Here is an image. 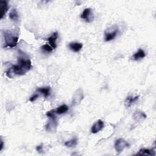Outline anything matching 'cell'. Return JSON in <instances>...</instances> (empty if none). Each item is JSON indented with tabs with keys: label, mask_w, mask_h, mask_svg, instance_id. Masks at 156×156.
Wrapping results in <instances>:
<instances>
[{
	"label": "cell",
	"mask_w": 156,
	"mask_h": 156,
	"mask_svg": "<svg viewBox=\"0 0 156 156\" xmlns=\"http://www.w3.org/2000/svg\"><path fill=\"white\" fill-rule=\"evenodd\" d=\"M31 68L32 63L30 59L20 57L18 58V63L12 65L5 72L6 76L11 79L15 76H23L28 72Z\"/></svg>",
	"instance_id": "1"
},
{
	"label": "cell",
	"mask_w": 156,
	"mask_h": 156,
	"mask_svg": "<svg viewBox=\"0 0 156 156\" xmlns=\"http://www.w3.org/2000/svg\"><path fill=\"white\" fill-rule=\"evenodd\" d=\"M41 50L43 51V52H51L53 50V48L49 46V44H44L41 47Z\"/></svg>",
	"instance_id": "20"
},
{
	"label": "cell",
	"mask_w": 156,
	"mask_h": 156,
	"mask_svg": "<svg viewBox=\"0 0 156 156\" xmlns=\"http://www.w3.org/2000/svg\"><path fill=\"white\" fill-rule=\"evenodd\" d=\"M132 117L135 121L141 122L146 118L147 116L143 112L140 110H137L133 113Z\"/></svg>",
	"instance_id": "8"
},
{
	"label": "cell",
	"mask_w": 156,
	"mask_h": 156,
	"mask_svg": "<svg viewBox=\"0 0 156 156\" xmlns=\"http://www.w3.org/2000/svg\"><path fill=\"white\" fill-rule=\"evenodd\" d=\"M129 146V143L123 138H119L116 140L115 143V149L118 154L122 152V151Z\"/></svg>",
	"instance_id": "4"
},
{
	"label": "cell",
	"mask_w": 156,
	"mask_h": 156,
	"mask_svg": "<svg viewBox=\"0 0 156 156\" xmlns=\"http://www.w3.org/2000/svg\"><path fill=\"white\" fill-rule=\"evenodd\" d=\"M80 18L84 20L87 23L91 22L93 19L91 9L90 8L85 9L80 15Z\"/></svg>",
	"instance_id": "5"
},
{
	"label": "cell",
	"mask_w": 156,
	"mask_h": 156,
	"mask_svg": "<svg viewBox=\"0 0 156 156\" xmlns=\"http://www.w3.org/2000/svg\"><path fill=\"white\" fill-rule=\"evenodd\" d=\"M118 30L117 29H114L113 31H106L104 34V40L105 41H109L113 40L117 35Z\"/></svg>",
	"instance_id": "9"
},
{
	"label": "cell",
	"mask_w": 156,
	"mask_h": 156,
	"mask_svg": "<svg viewBox=\"0 0 156 156\" xmlns=\"http://www.w3.org/2000/svg\"><path fill=\"white\" fill-rule=\"evenodd\" d=\"M36 151L39 152V153H41L43 152V146H42V144H40V145H38L36 147Z\"/></svg>",
	"instance_id": "23"
},
{
	"label": "cell",
	"mask_w": 156,
	"mask_h": 156,
	"mask_svg": "<svg viewBox=\"0 0 156 156\" xmlns=\"http://www.w3.org/2000/svg\"><path fill=\"white\" fill-rule=\"evenodd\" d=\"M136 155H149V156H155V151L154 149H149L146 148H142L140 149L138 153L135 154Z\"/></svg>",
	"instance_id": "11"
},
{
	"label": "cell",
	"mask_w": 156,
	"mask_h": 156,
	"mask_svg": "<svg viewBox=\"0 0 156 156\" xmlns=\"http://www.w3.org/2000/svg\"><path fill=\"white\" fill-rule=\"evenodd\" d=\"M77 144V138L76 137H74L72 138L71 140L66 141L64 144L65 146L68 147H75Z\"/></svg>",
	"instance_id": "19"
},
{
	"label": "cell",
	"mask_w": 156,
	"mask_h": 156,
	"mask_svg": "<svg viewBox=\"0 0 156 156\" xmlns=\"http://www.w3.org/2000/svg\"><path fill=\"white\" fill-rule=\"evenodd\" d=\"M50 119V121L46 124L45 129L48 132L52 133L55 132L57 127V122L56 121V118H51Z\"/></svg>",
	"instance_id": "6"
},
{
	"label": "cell",
	"mask_w": 156,
	"mask_h": 156,
	"mask_svg": "<svg viewBox=\"0 0 156 156\" xmlns=\"http://www.w3.org/2000/svg\"><path fill=\"white\" fill-rule=\"evenodd\" d=\"M139 98V96H127L125 99V105L126 107H130L135 102H136Z\"/></svg>",
	"instance_id": "14"
},
{
	"label": "cell",
	"mask_w": 156,
	"mask_h": 156,
	"mask_svg": "<svg viewBox=\"0 0 156 156\" xmlns=\"http://www.w3.org/2000/svg\"><path fill=\"white\" fill-rule=\"evenodd\" d=\"M84 97L83 95V91L82 88L77 89L74 93L73 96V99H72V104L74 106L79 105L81 101L83 100Z\"/></svg>",
	"instance_id": "3"
},
{
	"label": "cell",
	"mask_w": 156,
	"mask_h": 156,
	"mask_svg": "<svg viewBox=\"0 0 156 156\" xmlns=\"http://www.w3.org/2000/svg\"><path fill=\"white\" fill-rule=\"evenodd\" d=\"M9 18L11 20L13 21H18V19H19V15H18V11L16 9H13L12 10V11L10 12L9 14Z\"/></svg>",
	"instance_id": "18"
},
{
	"label": "cell",
	"mask_w": 156,
	"mask_h": 156,
	"mask_svg": "<svg viewBox=\"0 0 156 156\" xmlns=\"http://www.w3.org/2000/svg\"><path fill=\"white\" fill-rule=\"evenodd\" d=\"M68 110V107L66 104H63L58 107H57L56 109H55V112L56 114L58 115H62L65 113H66Z\"/></svg>",
	"instance_id": "17"
},
{
	"label": "cell",
	"mask_w": 156,
	"mask_h": 156,
	"mask_svg": "<svg viewBox=\"0 0 156 156\" xmlns=\"http://www.w3.org/2000/svg\"><path fill=\"white\" fill-rule=\"evenodd\" d=\"M3 147H4V141L1 138V145H0V151H1L2 150Z\"/></svg>",
	"instance_id": "24"
},
{
	"label": "cell",
	"mask_w": 156,
	"mask_h": 156,
	"mask_svg": "<svg viewBox=\"0 0 156 156\" xmlns=\"http://www.w3.org/2000/svg\"><path fill=\"white\" fill-rule=\"evenodd\" d=\"M37 91L40 93L41 94H43L45 98H47L50 95L51 92V88L49 87H41L38 88L37 89Z\"/></svg>",
	"instance_id": "16"
},
{
	"label": "cell",
	"mask_w": 156,
	"mask_h": 156,
	"mask_svg": "<svg viewBox=\"0 0 156 156\" xmlns=\"http://www.w3.org/2000/svg\"><path fill=\"white\" fill-rule=\"evenodd\" d=\"M145 56H146V54L144 51L141 49H139L138 51L132 55V58L135 61H138L139 60L142 59Z\"/></svg>",
	"instance_id": "15"
},
{
	"label": "cell",
	"mask_w": 156,
	"mask_h": 156,
	"mask_svg": "<svg viewBox=\"0 0 156 156\" xmlns=\"http://www.w3.org/2000/svg\"><path fill=\"white\" fill-rule=\"evenodd\" d=\"M8 3L6 1H0V19H2L8 11Z\"/></svg>",
	"instance_id": "10"
},
{
	"label": "cell",
	"mask_w": 156,
	"mask_h": 156,
	"mask_svg": "<svg viewBox=\"0 0 156 156\" xmlns=\"http://www.w3.org/2000/svg\"><path fill=\"white\" fill-rule=\"evenodd\" d=\"M57 38H58V33H57V32H53L49 37H48V38L46 39L47 41H49L51 46L53 49H55L57 47L56 41H57Z\"/></svg>",
	"instance_id": "13"
},
{
	"label": "cell",
	"mask_w": 156,
	"mask_h": 156,
	"mask_svg": "<svg viewBox=\"0 0 156 156\" xmlns=\"http://www.w3.org/2000/svg\"><path fill=\"white\" fill-rule=\"evenodd\" d=\"M104 127V122L101 120L98 119L91 127V132L92 133H96L101 131Z\"/></svg>",
	"instance_id": "7"
},
{
	"label": "cell",
	"mask_w": 156,
	"mask_h": 156,
	"mask_svg": "<svg viewBox=\"0 0 156 156\" xmlns=\"http://www.w3.org/2000/svg\"><path fill=\"white\" fill-rule=\"evenodd\" d=\"M3 36L4 38V48H15L18 43V36L14 35L10 31L4 30L3 31Z\"/></svg>",
	"instance_id": "2"
},
{
	"label": "cell",
	"mask_w": 156,
	"mask_h": 156,
	"mask_svg": "<svg viewBox=\"0 0 156 156\" xmlns=\"http://www.w3.org/2000/svg\"><path fill=\"white\" fill-rule=\"evenodd\" d=\"M83 47V44L79 42H71L68 44V48L74 52H78Z\"/></svg>",
	"instance_id": "12"
},
{
	"label": "cell",
	"mask_w": 156,
	"mask_h": 156,
	"mask_svg": "<svg viewBox=\"0 0 156 156\" xmlns=\"http://www.w3.org/2000/svg\"><path fill=\"white\" fill-rule=\"evenodd\" d=\"M38 98V94H34V95H32V96L29 98V101H30V102H34V101H35Z\"/></svg>",
	"instance_id": "22"
},
{
	"label": "cell",
	"mask_w": 156,
	"mask_h": 156,
	"mask_svg": "<svg viewBox=\"0 0 156 156\" xmlns=\"http://www.w3.org/2000/svg\"><path fill=\"white\" fill-rule=\"evenodd\" d=\"M55 110H51L50 111H48L47 113H46V116L49 118H56V116H55Z\"/></svg>",
	"instance_id": "21"
}]
</instances>
